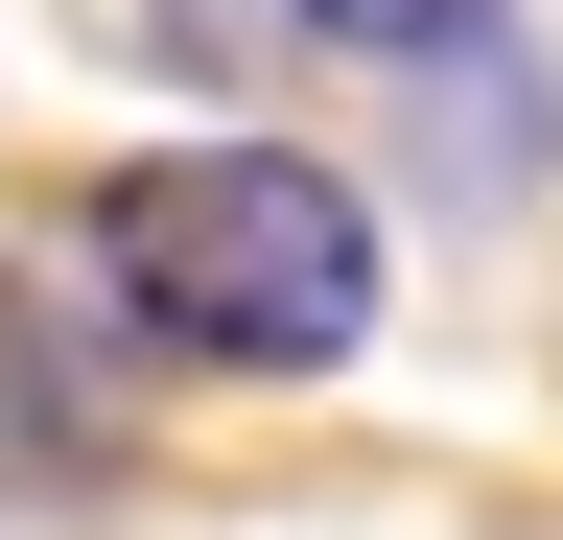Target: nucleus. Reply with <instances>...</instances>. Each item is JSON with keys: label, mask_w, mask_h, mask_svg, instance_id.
Wrapping results in <instances>:
<instances>
[{"label": "nucleus", "mask_w": 563, "mask_h": 540, "mask_svg": "<svg viewBox=\"0 0 563 540\" xmlns=\"http://www.w3.org/2000/svg\"><path fill=\"white\" fill-rule=\"evenodd\" d=\"M306 24H329V47H470L493 0H306Z\"/></svg>", "instance_id": "f03ea898"}, {"label": "nucleus", "mask_w": 563, "mask_h": 540, "mask_svg": "<svg viewBox=\"0 0 563 540\" xmlns=\"http://www.w3.org/2000/svg\"><path fill=\"white\" fill-rule=\"evenodd\" d=\"M70 258L211 376H329L376 353V188L306 142H141L70 188Z\"/></svg>", "instance_id": "f257e3e1"}]
</instances>
